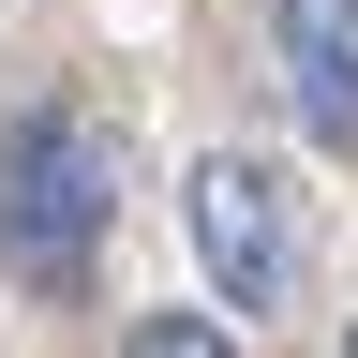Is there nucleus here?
Masks as SVG:
<instances>
[{"label": "nucleus", "mask_w": 358, "mask_h": 358, "mask_svg": "<svg viewBox=\"0 0 358 358\" xmlns=\"http://www.w3.org/2000/svg\"><path fill=\"white\" fill-rule=\"evenodd\" d=\"M105 224H120V134L90 105H30L15 150H0V254H15V284L75 299L90 254H105Z\"/></svg>", "instance_id": "f257e3e1"}, {"label": "nucleus", "mask_w": 358, "mask_h": 358, "mask_svg": "<svg viewBox=\"0 0 358 358\" xmlns=\"http://www.w3.org/2000/svg\"><path fill=\"white\" fill-rule=\"evenodd\" d=\"M179 209H194V254H209L224 313H254V329H268V313L299 299V209H284V179H268L254 150H209Z\"/></svg>", "instance_id": "f03ea898"}, {"label": "nucleus", "mask_w": 358, "mask_h": 358, "mask_svg": "<svg viewBox=\"0 0 358 358\" xmlns=\"http://www.w3.org/2000/svg\"><path fill=\"white\" fill-rule=\"evenodd\" d=\"M284 30V105L313 150H358V0H268Z\"/></svg>", "instance_id": "7ed1b4c3"}, {"label": "nucleus", "mask_w": 358, "mask_h": 358, "mask_svg": "<svg viewBox=\"0 0 358 358\" xmlns=\"http://www.w3.org/2000/svg\"><path fill=\"white\" fill-rule=\"evenodd\" d=\"M134 343H150V358H209V343H239V329H224V313H134Z\"/></svg>", "instance_id": "20e7f679"}]
</instances>
